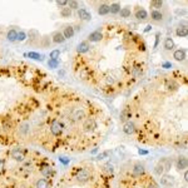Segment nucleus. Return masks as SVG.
Wrapping results in <instances>:
<instances>
[{
	"label": "nucleus",
	"mask_w": 188,
	"mask_h": 188,
	"mask_svg": "<svg viewBox=\"0 0 188 188\" xmlns=\"http://www.w3.org/2000/svg\"><path fill=\"white\" fill-rule=\"evenodd\" d=\"M92 178V171L89 168H80L75 174V179L79 183H85Z\"/></svg>",
	"instance_id": "obj_1"
},
{
	"label": "nucleus",
	"mask_w": 188,
	"mask_h": 188,
	"mask_svg": "<svg viewBox=\"0 0 188 188\" xmlns=\"http://www.w3.org/2000/svg\"><path fill=\"white\" fill-rule=\"evenodd\" d=\"M60 15H62L63 18H70V17H71V10L68 8V6H65V8H62Z\"/></svg>",
	"instance_id": "obj_31"
},
{
	"label": "nucleus",
	"mask_w": 188,
	"mask_h": 188,
	"mask_svg": "<svg viewBox=\"0 0 188 188\" xmlns=\"http://www.w3.org/2000/svg\"><path fill=\"white\" fill-rule=\"evenodd\" d=\"M52 40H53V43H55V44H62V43L65 42V38H64V35H63L62 31H55V33L53 34Z\"/></svg>",
	"instance_id": "obj_17"
},
{
	"label": "nucleus",
	"mask_w": 188,
	"mask_h": 188,
	"mask_svg": "<svg viewBox=\"0 0 188 188\" xmlns=\"http://www.w3.org/2000/svg\"><path fill=\"white\" fill-rule=\"evenodd\" d=\"M174 48V42L171 36H167L164 39V49L165 50H173Z\"/></svg>",
	"instance_id": "obj_25"
},
{
	"label": "nucleus",
	"mask_w": 188,
	"mask_h": 188,
	"mask_svg": "<svg viewBox=\"0 0 188 188\" xmlns=\"http://www.w3.org/2000/svg\"><path fill=\"white\" fill-rule=\"evenodd\" d=\"M154 173H156L157 175H159V177H161L162 174H164V173H165L164 168L162 167V164H161V163H159V162H158V164H157L156 167H154Z\"/></svg>",
	"instance_id": "obj_32"
},
{
	"label": "nucleus",
	"mask_w": 188,
	"mask_h": 188,
	"mask_svg": "<svg viewBox=\"0 0 188 188\" xmlns=\"http://www.w3.org/2000/svg\"><path fill=\"white\" fill-rule=\"evenodd\" d=\"M109 9H111V14H119L122 8L119 3H113V4L109 5Z\"/></svg>",
	"instance_id": "obj_29"
},
{
	"label": "nucleus",
	"mask_w": 188,
	"mask_h": 188,
	"mask_svg": "<svg viewBox=\"0 0 188 188\" xmlns=\"http://www.w3.org/2000/svg\"><path fill=\"white\" fill-rule=\"evenodd\" d=\"M108 156H109V152H108V150H105V152H103V153H99V154L97 156V159H99V161H100V159L105 158V157H108Z\"/></svg>",
	"instance_id": "obj_40"
},
{
	"label": "nucleus",
	"mask_w": 188,
	"mask_h": 188,
	"mask_svg": "<svg viewBox=\"0 0 188 188\" xmlns=\"http://www.w3.org/2000/svg\"><path fill=\"white\" fill-rule=\"evenodd\" d=\"M171 67H172L171 63H164V64H163V68H171Z\"/></svg>",
	"instance_id": "obj_46"
},
{
	"label": "nucleus",
	"mask_w": 188,
	"mask_h": 188,
	"mask_svg": "<svg viewBox=\"0 0 188 188\" xmlns=\"http://www.w3.org/2000/svg\"><path fill=\"white\" fill-rule=\"evenodd\" d=\"M147 188H158V186H157L154 182H149L148 186H147Z\"/></svg>",
	"instance_id": "obj_43"
},
{
	"label": "nucleus",
	"mask_w": 188,
	"mask_h": 188,
	"mask_svg": "<svg viewBox=\"0 0 188 188\" xmlns=\"http://www.w3.org/2000/svg\"><path fill=\"white\" fill-rule=\"evenodd\" d=\"M187 165H188V162H187V158L184 156H179L175 161V167L179 171H186L187 169Z\"/></svg>",
	"instance_id": "obj_9"
},
{
	"label": "nucleus",
	"mask_w": 188,
	"mask_h": 188,
	"mask_svg": "<svg viewBox=\"0 0 188 188\" xmlns=\"http://www.w3.org/2000/svg\"><path fill=\"white\" fill-rule=\"evenodd\" d=\"M144 173H146V169H144V165L143 164H140V163L134 164L133 169H132V174H133V177L139 178V177H142Z\"/></svg>",
	"instance_id": "obj_7"
},
{
	"label": "nucleus",
	"mask_w": 188,
	"mask_h": 188,
	"mask_svg": "<svg viewBox=\"0 0 188 188\" xmlns=\"http://www.w3.org/2000/svg\"><path fill=\"white\" fill-rule=\"evenodd\" d=\"M59 56H60V50L55 49L53 52H50V59H53V60H58Z\"/></svg>",
	"instance_id": "obj_35"
},
{
	"label": "nucleus",
	"mask_w": 188,
	"mask_h": 188,
	"mask_svg": "<svg viewBox=\"0 0 188 188\" xmlns=\"http://www.w3.org/2000/svg\"><path fill=\"white\" fill-rule=\"evenodd\" d=\"M150 19H152L153 21H162L163 20V14L161 10H152L150 11Z\"/></svg>",
	"instance_id": "obj_20"
},
{
	"label": "nucleus",
	"mask_w": 188,
	"mask_h": 188,
	"mask_svg": "<svg viewBox=\"0 0 188 188\" xmlns=\"http://www.w3.org/2000/svg\"><path fill=\"white\" fill-rule=\"evenodd\" d=\"M159 35H161V34H157L156 35V43H154V48H157V45H158V42H159Z\"/></svg>",
	"instance_id": "obj_44"
},
{
	"label": "nucleus",
	"mask_w": 188,
	"mask_h": 188,
	"mask_svg": "<svg viewBox=\"0 0 188 188\" xmlns=\"http://www.w3.org/2000/svg\"><path fill=\"white\" fill-rule=\"evenodd\" d=\"M68 8L70 9V10H73V9H75V10H78L79 9V3L75 1V0H71V1H68Z\"/></svg>",
	"instance_id": "obj_34"
},
{
	"label": "nucleus",
	"mask_w": 188,
	"mask_h": 188,
	"mask_svg": "<svg viewBox=\"0 0 188 188\" xmlns=\"http://www.w3.org/2000/svg\"><path fill=\"white\" fill-rule=\"evenodd\" d=\"M161 184L164 188H173L174 187V178L171 174H162L161 175Z\"/></svg>",
	"instance_id": "obj_5"
},
{
	"label": "nucleus",
	"mask_w": 188,
	"mask_h": 188,
	"mask_svg": "<svg viewBox=\"0 0 188 188\" xmlns=\"http://www.w3.org/2000/svg\"><path fill=\"white\" fill-rule=\"evenodd\" d=\"M188 179V174H187V172L186 173H184V181H187Z\"/></svg>",
	"instance_id": "obj_48"
},
{
	"label": "nucleus",
	"mask_w": 188,
	"mask_h": 188,
	"mask_svg": "<svg viewBox=\"0 0 188 188\" xmlns=\"http://www.w3.org/2000/svg\"><path fill=\"white\" fill-rule=\"evenodd\" d=\"M98 128V123H97V120L92 117L89 118H85L84 119V123H83V129L88 132V133H92Z\"/></svg>",
	"instance_id": "obj_3"
},
{
	"label": "nucleus",
	"mask_w": 188,
	"mask_h": 188,
	"mask_svg": "<svg viewBox=\"0 0 188 188\" xmlns=\"http://www.w3.org/2000/svg\"><path fill=\"white\" fill-rule=\"evenodd\" d=\"M25 56H29V58L31 59H35V60H44V55L39 54V53H34V52H30V53H26L25 54Z\"/></svg>",
	"instance_id": "obj_28"
},
{
	"label": "nucleus",
	"mask_w": 188,
	"mask_h": 188,
	"mask_svg": "<svg viewBox=\"0 0 188 188\" xmlns=\"http://www.w3.org/2000/svg\"><path fill=\"white\" fill-rule=\"evenodd\" d=\"M56 5L58 6H68V1H64V0H62V1H56Z\"/></svg>",
	"instance_id": "obj_41"
},
{
	"label": "nucleus",
	"mask_w": 188,
	"mask_h": 188,
	"mask_svg": "<svg viewBox=\"0 0 188 188\" xmlns=\"http://www.w3.org/2000/svg\"><path fill=\"white\" fill-rule=\"evenodd\" d=\"M63 35H64L65 39H70V38L74 36L75 31H74V26H71V25H67V26L64 28V30L62 31Z\"/></svg>",
	"instance_id": "obj_15"
},
{
	"label": "nucleus",
	"mask_w": 188,
	"mask_h": 188,
	"mask_svg": "<svg viewBox=\"0 0 188 188\" xmlns=\"http://www.w3.org/2000/svg\"><path fill=\"white\" fill-rule=\"evenodd\" d=\"M175 34H177L179 38H186L187 34H188V29H187V25L183 24V25H179L175 30Z\"/></svg>",
	"instance_id": "obj_19"
},
{
	"label": "nucleus",
	"mask_w": 188,
	"mask_h": 188,
	"mask_svg": "<svg viewBox=\"0 0 188 188\" xmlns=\"http://www.w3.org/2000/svg\"><path fill=\"white\" fill-rule=\"evenodd\" d=\"M150 29H152V26H150V25H148V26H147L146 29H144V31H146V33H147V31H149Z\"/></svg>",
	"instance_id": "obj_47"
},
{
	"label": "nucleus",
	"mask_w": 188,
	"mask_h": 188,
	"mask_svg": "<svg viewBox=\"0 0 188 188\" xmlns=\"http://www.w3.org/2000/svg\"><path fill=\"white\" fill-rule=\"evenodd\" d=\"M150 8H153V10H159V9L163 6V1L162 0H153L150 1Z\"/></svg>",
	"instance_id": "obj_30"
},
{
	"label": "nucleus",
	"mask_w": 188,
	"mask_h": 188,
	"mask_svg": "<svg viewBox=\"0 0 188 188\" xmlns=\"http://www.w3.org/2000/svg\"><path fill=\"white\" fill-rule=\"evenodd\" d=\"M6 39H8L9 42H15V40L18 39V31L15 29L9 30L8 34H6Z\"/></svg>",
	"instance_id": "obj_27"
},
{
	"label": "nucleus",
	"mask_w": 188,
	"mask_h": 188,
	"mask_svg": "<svg viewBox=\"0 0 188 188\" xmlns=\"http://www.w3.org/2000/svg\"><path fill=\"white\" fill-rule=\"evenodd\" d=\"M85 118V112H84L83 108H77L74 109L73 113L70 114V119L73 122H80Z\"/></svg>",
	"instance_id": "obj_6"
},
{
	"label": "nucleus",
	"mask_w": 188,
	"mask_h": 188,
	"mask_svg": "<svg viewBox=\"0 0 188 188\" xmlns=\"http://www.w3.org/2000/svg\"><path fill=\"white\" fill-rule=\"evenodd\" d=\"M35 188H50V182L45 178H40L35 182Z\"/></svg>",
	"instance_id": "obj_21"
},
{
	"label": "nucleus",
	"mask_w": 188,
	"mask_h": 188,
	"mask_svg": "<svg viewBox=\"0 0 188 188\" xmlns=\"http://www.w3.org/2000/svg\"><path fill=\"white\" fill-rule=\"evenodd\" d=\"M134 17L137 18V20H140V21H144L148 19V13H147L146 9L143 8H138L136 9V11H134Z\"/></svg>",
	"instance_id": "obj_8"
},
{
	"label": "nucleus",
	"mask_w": 188,
	"mask_h": 188,
	"mask_svg": "<svg viewBox=\"0 0 188 188\" xmlns=\"http://www.w3.org/2000/svg\"><path fill=\"white\" fill-rule=\"evenodd\" d=\"M138 153H139V154H142V156L148 154V152H147V150H144V149H139V150H138Z\"/></svg>",
	"instance_id": "obj_45"
},
{
	"label": "nucleus",
	"mask_w": 188,
	"mask_h": 188,
	"mask_svg": "<svg viewBox=\"0 0 188 188\" xmlns=\"http://www.w3.org/2000/svg\"><path fill=\"white\" fill-rule=\"evenodd\" d=\"M48 65L50 68H58L59 63H58V60H53V59H50V60L48 62Z\"/></svg>",
	"instance_id": "obj_38"
},
{
	"label": "nucleus",
	"mask_w": 188,
	"mask_h": 188,
	"mask_svg": "<svg viewBox=\"0 0 188 188\" xmlns=\"http://www.w3.org/2000/svg\"><path fill=\"white\" fill-rule=\"evenodd\" d=\"M89 49H90L89 42H81V43L78 44V46H77V52L80 53V54H83V53H87Z\"/></svg>",
	"instance_id": "obj_18"
},
{
	"label": "nucleus",
	"mask_w": 188,
	"mask_h": 188,
	"mask_svg": "<svg viewBox=\"0 0 188 188\" xmlns=\"http://www.w3.org/2000/svg\"><path fill=\"white\" fill-rule=\"evenodd\" d=\"M78 17L80 18V20H84V21H89L92 19V15L87 10V9L81 8V9H78Z\"/></svg>",
	"instance_id": "obj_13"
},
{
	"label": "nucleus",
	"mask_w": 188,
	"mask_h": 188,
	"mask_svg": "<svg viewBox=\"0 0 188 188\" xmlns=\"http://www.w3.org/2000/svg\"><path fill=\"white\" fill-rule=\"evenodd\" d=\"M10 156L14 161H18V162H24V159L26 158V152L20 148V147H17V148L11 149L10 152Z\"/></svg>",
	"instance_id": "obj_2"
},
{
	"label": "nucleus",
	"mask_w": 188,
	"mask_h": 188,
	"mask_svg": "<svg viewBox=\"0 0 188 188\" xmlns=\"http://www.w3.org/2000/svg\"><path fill=\"white\" fill-rule=\"evenodd\" d=\"M165 87H167L169 90H171V89H172V90H175V89L178 88V84L175 83L173 79H171V80H167V83H165Z\"/></svg>",
	"instance_id": "obj_33"
},
{
	"label": "nucleus",
	"mask_w": 188,
	"mask_h": 188,
	"mask_svg": "<svg viewBox=\"0 0 188 188\" xmlns=\"http://www.w3.org/2000/svg\"><path fill=\"white\" fill-rule=\"evenodd\" d=\"M40 173H42L44 177H50V175L54 174V169H53L52 165L49 164H44L42 168H40Z\"/></svg>",
	"instance_id": "obj_14"
},
{
	"label": "nucleus",
	"mask_w": 188,
	"mask_h": 188,
	"mask_svg": "<svg viewBox=\"0 0 188 188\" xmlns=\"http://www.w3.org/2000/svg\"><path fill=\"white\" fill-rule=\"evenodd\" d=\"M103 171L107 172V173H108V174H112L114 169H113V165L111 164V163H107V164L103 165Z\"/></svg>",
	"instance_id": "obj_36"
},
{
	"label": "nucleus",
	"mask_w": 188,
	"mask_h": 188,
	"mask_svg": "<svg viewBox=\"0 0 188 188\" xmlns=\"http://www.w3.org/2000/svg\"><path fill=\"white\" fill-rule=\"evenodd\" d=\"M25 38H26V34L24 33V31H20V33H18V39L19 42H23V40H25Z\"/></svg>",
	"instance_id": "obj_39"
},
{
	"label": "nucleus",
	"mask_w": 188,
	"mask_h": 188,
	"mask_svg": "<svg viewBox=\"0 0 188 188\" xmlns=\"http://www.w3.org/2000/svg\"><path fill=\"white\" fill-rule=\"evenodd\" d=\"M1 128L4 130H10L13 128V122L10 118H4L1 120Z\"/></svg>",
	"instance_id": "obj_23"
},
{
	"label": "nucleus",
	"mask_w": 188,
	"mask_h": 188,
	"mask_svg": "<svg viewBox=\"0 0 188 188\" xmlns=\"http://www.w3.org/2000/svg\"><path fill=\"white\" fill-rule=\"evenodd\" d=\"M119 14H120V18H129L130 14H132V10H130V6H124V8L120 9V11H119Z\"/></svg>",
	"instance_id": "obj_26"
},
{
	"label": "nucleus",
	"mask_w": 188,
	"mask_h": 188,
	"mask_svg": "<svg viewBox=\"0 0 188 188\" xmlns=\"http://www.w3.org/2000/svg\"><path fill=\"white\" fill-rule=\"evenodd\" d=\"M4 168H5V161L4 159H0V173L4 171Z\"/></svg>",
	"instance_id": "obj_42"
},
{
	"label": "nucleus",
	"mask_w": 188,
	"mask_h": 188,
	"mask_svg": "<svg viewBox=\"0 0 188 188\" xmlns=\"http://www.w3.org/2000/svg\"><path fill=\"white\" fill-rule=\"evenodd\" d=\"M159 163L162 164V167L164 168L165 172H168L172 167V159L171 158H162L161 161H159Z\"/></svg>",
	"instance_id": "obj_22"
},
{
	"label": "nucleus",
	"mask_w": 188,
	"mask_h": 188,
	"mask_svg": "<svg viewBox=\"0 0 188 188\" xmlns=\"http://www.w3.org/2000/svg\"><path fill=\"white\" fill-rule=\"evenodd\" d=\"M130 117H132V111L129 108H124L123 111L120 112V120L122 122H129L130 120Z\"/></svg>",
	"instance_id": "obj_16"
},
{
	"label": "nucleus",
	"mask_w": 188,
	"mask_h": 188,
	"mask_svg": "<svg viewBox=\"0 0 188 188\" xmlns=\"http://www.w3.org/2000/svg\"><path fill=\"white\" fill-rule=\"evenodd\" d=\"M102 38H103L102 31H100V30H95V31H93V33L89 34L88 40H89V42H92V43H97V42H100V40H102Z\"/></svg>",
	"instance_id": "obj_12"
},
{
	"label": "nucleus",
	"mask_w": 188,
	"mask_h": 188,
	"mask_svg": "<svg viewBox=\"0 0 188 188\" xmlns=\"http://www.w3.org/2000/svg\"><path fill=\"white\" fill-rule=\"evenodd\" d=\"M111 13V9H109L108 4H100L98 8V14L99 15H107Z\"/></svg>",
	"instance_id": "obj_24"
},
{
	"label": "nucleus",
	"mask_w": 188,
	"mask_h": 188,
	"mask_svg": "<svg viewBox=\"0 0 188 188\" xmlns=\"http://www.w3.org/2000/svg\"><path fill=\"white\" fill-rule=\"evenodd\" d=\"M132 74H133V77H136V78H139L140 75H142V69H140L139 67H136V68H133V70H132Z\"/></svg>",
	"instance_id": "obj_37"
},
{
	"label": "nucleus",
	"mask_w": 188,
	"mask_h": 188,
	"mask_svg": "<svg viewBox=\"0 0 188 188\" xmlns=\"http://www.w3.org/2000/svg\"><path fill=\"white\" fill-rule=\"evenodd\" d=\"M63 130H64V125H63L62 122H59V120L52 122V124H50V133H52L54 137L62 136Z\"/></svg>",
	"instance_id": "obj_4"
},
{
	"label": "nucleus",
	"mask_w": 188,
	"mask_h": 188,
	"mask_svg": "<svg viewBox=\"0 0 188 188\" xmlns=\"http://www.w3.org/2000/svg\"><path fill=\"white\" fill-rule=\"evenodd\" d=\"M123 132L125 134H128V136H130V134H133L134 132H136V124L133 123V122H125L124 125H123Z\"/></svg>",
	"instance_id": "obj_11"
},
{
	"label": "nucleus",
	"mask_w": 188,
	"mask_h": 188,
	"mask_svg": "<svg viewBox=\"0 0 188 188\" xmlns=\"http://www.w3.org/2000/svg\"><path fill=\"white\" fill-rule=\"evenodd\" d=\"M186 49L181 48V49H177L173 52V58L175 59L177 62H183L186 59Z\"/></svg>",
	"instance_id": "obj_10"
}]
</instances>
